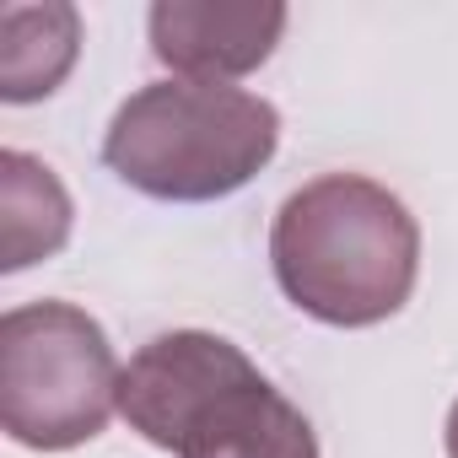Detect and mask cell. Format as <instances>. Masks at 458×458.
Returning <instances> with one entry per match:
<instances>
[{
	"mask_svg": "<svg viewBox=\"0 0 458 458\" xmlns=\"http://www.w3.org/2000/svg\"><path fill=\"white\" fill-rule=\"evenodd\" d=\"M270 270L308 318L372 329L415 292L420 226L394 189L361 173H324L276 210Z\"/></svg>",
	"mask_w": 458,
	"mask_h": 458,
	"instance_id": "obj_1",
	"label": "cell"
},
{
	"mask_svg": "<svg viewBox=\"0 0 458 458\" xmlns=\"http://www.w3.org/2000/svg\"><path fill=\"white\" fill-rule=\"evenodd\" d=\"M124 420L178 458H318L308 415L221 335L173 329L119 377Z\"/></svg>",
	"mask_w": 458,
	"mask_h": 458,
	"instance_id": "obj_2",
	"label": "cell"
},
{
	"mask_svg": "<svg viewBox=\"0 0 458 458\" xmlns=\"http://www.w3.org/2000/svg\"><path fill=\"white\" fill-rule=\"evenodd\" d=\"M281 146V114L259 92L216 81H151L103 135V162L119 183L205 205L254 183Z\"/></svg>",
	"mask_w": 458,
	"mask_h": 458,
	"instance_id": "obj_3",
	"label": "cell"
},
{
	"mask_svg": "<svg viewBox=\"0 0 458 458\" xmlns=\"http://www.w3.org/2000/svg\"><path fill=\"white\" fill-rule=\"evenodd\" d=\"M119 377L103 324L76 302H28L0 318V420L22 447L92 442L119 410Z\"/></svg>",
	"mask_w": 458,
	"mask_h": 458,
	"instance_id": "obj_4",
	"label": "cell"
},
{
	"mask_svg": "<svg viewBox=\"0 0 458 458\" xmlns=\"http://www.w3.org/2000/svg\"><path fill=\"white\" fill-rule=\"evenodd\" d=\"M146 28L151 55L178 71V81L226 87L276 55L286 33V6L281 0H157Z\"/></svg>",
	"mask_w": 458,
	"mask_h": 458,
	"instance_id": "obj_5",
	"label": "cell"
},
{
	"mask_svg": "<svg viewBox=\"0 0 458 458\" xmlns=\"http://www.w3.org/2000/svg\"><path fill=\"white\" fill-rule=\"evenodd\" d=\"M81 49V17L76 6L44 0V6H6L0 12V98L6 103H38L49 98Z\"/></svg>",
	"mask_w": 458,
	"mask_h": 458,
	"instance_id": "obj_6",
	"label": "cell"
},
{
	"mask_svg": "<svg viewBox=\"0 0 458 458\" xmlns=\"http://www.w3.org/2000/svg\"><path fill=\"white\" fill-rule=\"evenodd\" d=\"M0 216H6L0 221L6 226V249H0L6 276L60 254L71 238V194L28 151H0Z\"/></svg>",
	"mask_w": 458,
	"mask_h": 458,
	"instance_id": "obj_7",
	"label": "cell"
},
{
	"mask_svg": "<svg viewBox=\"0 0 458 458\" xmlns=\"http://www.w3.org/2000/svg\"><path fill=\"white\" fill-rule=\"evenodd\" d=\"M447 458H458V399L447 410Z\"/></svg>",
	"mask_w": 458,
	"mask_h": 458,
	"instance_id": "obj_8",
	"label": "cell"
}]
</instances>
